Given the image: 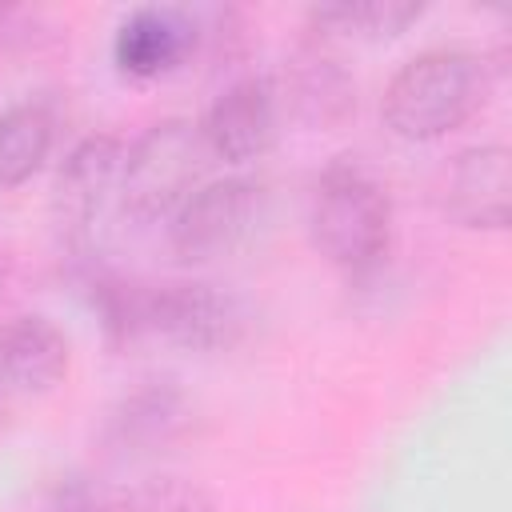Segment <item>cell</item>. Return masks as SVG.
<instances>
[{
    "instance_id": "5bb4252c",
    "label": "cell",
    "mask_w": 512,
    "mask_h": 512,
    "mask_svg": "<svg viewBox=\"0 0 512 512\" xmlns=\"http://www.w3.org/2000/svg\"><path fill=\"white\" fill-rule=\"evenodd\" d=\"M420 4H404V0H364V4H324L312 8L308 20L324 32H340V36H360V40H388L400 36L412 20H420Z\"/></svg>"
},
{
    "instance_id": "52a82bcc",
    "label": "cell",
    "mask_w": 512,
    "mask_h": 512,
    "mask_svg": "<svg viewBox=\"0 0 512 512\" xmlns=\"http://www.w3.org/2000/svg\"><path fill=\"white\" fill-rule=\"evenodd\" d=\"M120 168H124V144L108 132L84 136L60 164L52 180V216L64 228V236L84 240L88 228L100 220L112 192H120Z\"/></svg>"
},
{
    "instance_id": "7a4b0ae2",
    "label": "cell",
    "mask_w": 512,
    "mask_h": 512,
    "mask_svg": "<svg viewBox=\"0 0 512 512\" xmlns=\"http://www.w3.org/2000/svg\"><path fill=\"white\" fill-rule=\"evenodd\" d=\"M308 232L316 252L328 264L360 276L376 268L380 256L388 252L392 200L364 164H356L352 156H340L312 184Z\"/></svg>"
},
{
    "instance_id": "4fadbf2b",
    "label": "cell",
    "mask_w": 512,
    "mask_h": 512,
    "mask_svg": "<svg viewBox=\"0 0 512 512\" xmlns=\"http://www.w3.org/2000/svg\"><path fill=\"white\" fill-rule=\"evenodd\" d=\"M56 136V116L44 100H20L0 112V188L32 180L48 160Z\"/></svg>"
},
{
    "instance_id": "7c38bea8",
    "label": "cell",
    "mask_w": 512,
    "mask_h": 512,
    "mask_svg": "<svg viewBox=\"0 0 512 512\" xmlns=\"http://www.w3.org/2000/svg\"><path fill=\"white\" fill-rule=\"evenodd\" d=\"M0 344L8 352V364L24 396H40L56 388L68 372V340L44 316H16L0 324Z\"/></svg>"
},
{
    "instance_id": "6da1fadb",
    "label": "cell",
    "mask_w": 512,
    "mask_h": 512,
    "mask_svg": "<svg viewBox=\"0 0 512 512\" xmlns=\"http://www.w3.org/2000/svg\"><path fill=\"white\" fill-rule=\"evenodd\" d=\"M492 92V64L468 48H428L404 60L380 96V116L400 140H436L472 120Z\"/></svg>"
},
{
    "instance_id": "277c9868",
    "label": "cell",
    "mask_w": 512,
    "mask_h": 512,
    "mask_svg": "<svg viewBox=\"0 0 512 512\" xmlns=\"http://www.w3.org/2000/svg\"><path fill=\"white\" fill-rule=\"evenodd\" d=\"M264 216V188L252 176L200 184L168 224V248L180 264H212L244 248Z\"/></svg>"
},
{
    "instance_id": "2e32d148",
    "label": "cell",
    "mask_w": 512,
    "mask_h": 512,
    "mask_svg": "<svg viewBox=\"0 0 512 512\" xmlns=\"http://www.w3.org/2000/svg\"><path fill=\"white\" fill-rule=\"evenodd\" d=\"M32 36H36V16L24 8L0 4V52L24 48V44H32Z\"/></svg>"
},
{
    "instance_id": "8fae6325",
    "label": "cell",
    "mask_w": 512,
    "mask_h": 512,
    "mask_svg": "<svg viewBox=\"0 0 512 512\" xmlns=\"http://www.w3.org/2000/svg\"><path fill=\"white\" fill-rule=\"evenodd\" d=\"M276 96H280V112H292L312 128H336L356 112V80L332 52L316 44L300 48L288 60Z\"/></svg>"
},
{
    "instance_id": "9a60e30c",
    "label": "cell",
    "mask_w": 512,
    "mask_h": 512,
    "mask_svg": "<svg viewBox=\"0 0 512 512\" xmlns=\"http://www.w3.org/2000/svg\"><path fill=\"white\" fill-rule=\"evenodd\" d=\"M116 512H216L212 496L184 476H148L116 488Z\"/></svg>"
},
{
    "instance_id": "30bf717a",
    "label": "cell",
    "mask_w": 512,
    "mask_h": 512,
    "mask_svg": "<svg viewBox=\"0 0 512 512\" xmlns=\"http://www.w3.org/2000/svg\"><path fill=\"white\" fill-rule=\"evenodd\" d=\"M188 428V396L176 380H140L104 420V444L116 456L164 452Z\"/></svg>"
},
{
    "instance_id": "ba28073f",
    "label": "cell",
    "mask_w": 512,
    "mask_h": 512,
    "mask_svg": "<svg viewBox=\"0 0 512 512\" xmlns=\"http://www.w3.org/2000/svg\"><path fill=\"white\" fill-rule=\"evenodd\" d=\"M196 56V20L192 8H176V4H148L136 8L120 20L116 36H112V60L124 76L136 80H152L164 76L172 68H180L184 60Z\"/></svg>"
},
{
    "instance_id": "5b68a950",
    "label": "cell",
    "mask_w": 512,
    "mask_h": 512,
    "mask_svg": "<svg viewBox=\"0 0 512 512\" xmlns=\"http://www.w3.org/2000/svg\"><path fill=\"white\" fill-rule=\"evenodd\" d=\"M248 332V308L236 292L208 280L144 284V336L184 352H224Z\"/></svg>"
},
{
    "instance_id": "e0dca14e",
    "label": "cell",
    "mask_w": 512,
    "mask_h": 512,
    "mask_svg": "<svg viewBox=\"0 0 512 512\" xmlns=\"http://www.w3.org/2000/svg\"><path fill=\"white\" fill-rule=\"evenodd\" d=\"M24 392H20V384H16V372H12V364H8V352H4V344H0V416L20 400Z\"/></svg>"
},
{
    "instance_id": "3957f363",
    "label": "cell",
    "mask_w": 512,
    "mask_h": 512,
    "mask_svg": "<svg viewBox=\"0 0 512 512\" xmlns=\"http://www.w3.org/2000/svg\"><path fill=\"white\" fill-rule=\"evenodd\" d=\"M212 152L196 120L168 116L144 128L124 148L120 168V204L132 220H172V212L200 188Z\"/></svg>"
},
{
    "instance_id": "8992f818",
    "label": "cell",
    "mask_w": 512,
    "mask_h": 512,
    "mask_svg": "<svg viewBox=\"0 0 512 512\" xmlns=\"http://www.w3.org/2000/svg\"><path fill=\"white\" fill-rule=\"evenodd\" d=\"M280 96L268 76H240L232 80L204 112L200 136L212 160L248 164L264 156L280 136Z\"/></svg>"
},
{
    "instance_id": "9c48e42d",
    "label": "cell",
    "mask_w": 512,
    "mask_h": 512,
    "mask_svg": "<svg viewBox=\"0 0 512 512\" xmlns=\"http://www.w3.org/2000/svg\"><path fill=\"white\" fill-rule=\"evenodd\" d=\"M444 212L464 228H508L512 216V152L480 144L452 160L444 172Z\"/></svg>"
}]
</instances>
